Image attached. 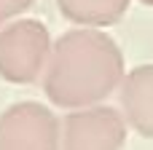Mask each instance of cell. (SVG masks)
Returning a JSON list of instances; mask_svg holds the SVG:
<instances>
[{"label": "cell", "instance_id": "1", "mask_svg": "<svg viewBox=\"0 0 153 150\" xmlns=\"http://www.w3.org/2000/svg\"><path fill=\"white\" fill-rule=\"evenodd\" d=\"M126 75L124 51L102 30L75 27L51 46L43 70V94L51 105L70 110L105 105Z\"/></svg>", "mask_w": 153, "mask_h": 150}, {"label": "cell", "instance_id": "2", "mask_svg": "<svg viewBox=\"0 0 153 150\" xmlns=\"http://www.w3.org/2000/svg\"><path fill=\"white\" fill-rule=\"evenodd\" d=\"M51 32L38 19H16L0 27V78L32 86L43 78L51 56Z\"/></svg>", "mask_w": 153, "mask_h": 150}, {"label": "cell", "instance_id": "3", "mask_svg": "<svg viewBox=\"0 0 153 150\" xmlns=\"http://www.w3.org/2000/svg\"><path fill=\"white\" fill-rule=\"evenodd\" d=\"M126 123L116 107L94 105L70 110L59 121V150H121Z\"/></svg>", "mask_w": 153, "mask_h": 150}, {"label": "cell", "instance_id": "4", "mask_svg": "<svg viewBox=\"0 0 153 150\" xmlns=\"http://www.w3.org/2000/svg\"><path fill=\"white\" fill-rule=\"evenodd\" d=\"M0 150H59V118L40 102H16L0 113Z\"/></svg>", "mask_w": 153, "mask_h": 150}, {"label": "cell", "instance_id": "5", "mask_svg": "<svg viewBox=\"0 0 153 150\" xmlns=\"http://www.w3.org/2000/svg\"><path fill=\"white\" fill-rule=\"evenodd\" d=\"M121 91V118L126 129L153 140V64H140L129 70L118 86Z\"/></svg>", "mask_w": 153, "mask_h": 150}, {"label": "cell", "instance_id": "6", "mask_svg": "<svg viewBox=\"0 0 153 150\" xmlns=\"http://www.w3.org/2000/svg\"><path fill=\"white\" fill-rule=\"evenodd\" d=\"M132 0H56L59 13L86 30H102L110 24H118Z\"/></svg>", "mask_w": 153, "mask_h": 150}, {"label": "cell", "instance_id": "7", "mask_svg": "<svg viewBox=\"0 0 153 150\" xmlns=\"http://www.w3.org/2000/svg\"><path fill=\"white\" fill-rule=\"evenodd\" d=\"M32 5H35V0H0V27L22 19Z\"/></svg>", "mask_w": 153, "mask_h": 150}, {"label": "cell", "instance_id": "8", "mask_svg": "<svg viewBox=\"0 0 153 150\" xmlns=\"http://www.w3.org/2000/svg\"><path fill=\"white\" fill-rule=\"evenodd\" d=\"M140 3H143V5H153V0H140Z\"/></svg>", "mask_w": 153, "mask_h": 150}]
</instances>
